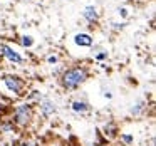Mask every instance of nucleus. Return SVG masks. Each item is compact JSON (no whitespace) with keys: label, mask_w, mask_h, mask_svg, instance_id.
I'll list each match as a JSON object with an SVG mask.
<instances>
[{"label":"nucleus","mask_w":156,"mask_h":146,"mask_svg":"<svg viewBox=\"0 0 156 146\" xmlns=\"http://www.w3.org/2000/svg\"><path fill=\"white\" fill-rule=\"evenodd\" d=\"M89 79V69L86 66H72L61 76V86L66 91H76Z\"/></svg>","instance_id":"f257e3e1"},{"label":"nucleus","mask_w":156,"mask_h":146,"mask_svg":"<svg viewBox=\"0 0 156 146\" xmlns=\"http://www.w3.org/2000/svg\"><path fill=\"white\" fill-rule=\"evenodd\" d=\"M34 116H35V109H34V104L32 102H20L17 104L14 109H12V124L19 129H24L34 121Z\"/></svg>","instance_id":"f03ea898"},{"label":"nucleus","mask_w":156,"mask_h":146,"mask_svg":"<svg viewBox=\"0 0 156 146\" xmlns=\"http://www.w3.org/2000/svg\"><path fill=\"white\" fill-rule=\"evenodd\" d=\"M2 84H4V87L7 89L12 96L17 98V96H24L27 82L17 74H5V76H2Z\"/></svg>","instance_id":"7ed1b4c3"},{"label":"nucleus","mask_w":156,"mask_h":146,"mask_svg":"<svg viewBox=\"0 0 156 146\" xmlns=\"http://www.w3.org/2000/svg\"><path fill=\"white\" fill-rule=\"evenodd\" d=\"M0 55H2L5 61H9L10 64H22V62H24V57L20 55V52L15 51V49L9 44H0Z\"/></svg>","instance_id":"20e7f679"},{"label":"nucleus","mask_w":156,"mask_h":146,"mask_svg":"<svg viewBox=\"0 0 156 146\" xmlns=\"http://www.w3.org/2000/svg\"><path fill=\"white\" fill-rule=\"evenodd\" d=\"M39 109H41V114L44 118H51V116L55 114L57 106H55V102L52 99H41L39 101Z\"/></svg>","instance_id":"39448f33"},{"label":"nucleus","mask_w":156,"mask_h":146,"mask_svg":"<svg viewBox=\"0 0 156 146\" xmlns=\"http://www.w3.org/2000/svg\"><path fill=\"white\" fill-rule=\"evenodd\" d=\"M72 42H74V45H77V47H91V45L94 44V39H92V35L87 34V32H77V34L72 37Z\"/></svg>","instance_id":"423d86ee"},{"label":"nucleus","mask_w":156,"mask_h":146,"mask_svg":"<svg viewBox=\"0 0 156 146\" xmlns=\"http://www.w3.org/2000/svg\"><path fill=\"white\" fill-rule=\"evenodd\" d=\"M82 17H84V20L87 22V24H98L99 12L94 5H87V7L84 9V12H82Z\"/></svg>","instance_id":"0eeeda50"},{"label":"nucleus","mask_w":156,"mask_h":146,"mask_svg":"<svg viewBox=\"0 0 156 146\" xmlns=\"http://www.w3.org/2000/svg\"><path fill=\"white\" fill-rule=\"evenodd\" d=\"M71 109L76 114H86V112L91 109V106H89V102L84 101V99H74V101L71 102Z\"/></svg>","instance_id":"6e6552de"},{"label":"nucleus","mask_w":156,"mask_h":146,"mask_svg":"<svg viewBox=\"0 0 156 146\" xmlns=\"http://www.w3.org/2000/svg\"><path fill=\"white\" fill-rule=\"evenodd\" d=\"M144 111H146V101L138 99V101H136L134 104L131 106V109H129V114H131V116H141Z\"/></svg>","instance_id":"1a4fd4ad"},{"label":"nucleus","mask_w":156,"mask_h":146,"mask_svg":"<svg viewBox=\"0 0 156 146\" xmlns=\"http://www.w3.org/2000/svg\"><path fill=\"white\" fill-rule=\"evenodd\" d=\"M104 134H106V138H114V136H118V126L114 124L112 121H109V123H106L104 124Z\"/></svg>","instance_id":"9d476101"},{"label":"nucleus","mask_w":156,"mask_h":146,"mask_svg":"<svg viewBox=\"0 0 156 146\" xmlns=\"http://www.w3.org/2000/svg\"><path fill=\"white\" fill-rule=\"evenodd\" d=\"M119 143L122 146H131L134 143V134L133 133H121L119 134Z\"/></svg>","instance_id":"9b49d317"},{"label":"nucleus","mask_w":156,"mask_h":146,"mask_svg":"<svg viewBox=\"0 0 156 146\" xmlns=\"http://www.w3.org/2000/svg\"><path fill=\"white\" fill-rule=\"evenodd\" d=\"M20 44H22V47H25V49H30L32 45L35 44V39L32 37V35H29V34H24L20 37Z\"/></svg>","instance_id":"f8f14e48"},{"label":"nucleus","mask_w":156,"mask_h":146,"mask_svg":"<svg viewBox=\"0 0 156 146\" xmlns=\"http://www.w3.org/2000/svg\"><path fill=\"white\" fill-rule=\"evenodd\" d=\"M14 146H39V143L34 141V139H30V138H22L20 141H17Z\"/></svg>","instance_id":"ddd939ff"},{"label":"nucleus","mask_w":156,"mask_h":146,"mask_svg":"<svg viewBox=\"0 0 156 146\" xmlns=\"http://www.w3.org/2000/svg\"><path fill=\"white\" fill-rule=\"evenodd\" d=\"M94 59H96V61H104V59H108V52H106V51L98 52V54L94 55Z\"/></svg>","instance_id":"4468645a"},{"label":"nucleus","mask_w":156,"mask_h":146,"mask_svg":"<svg viewBox=\"0 0 156 146\" xmlns=\"http://www.w3.org/2000/svg\"><path fill=\"white\" fill-rule=\"evenodd\" d=\"M118 15L121 19H126V17H128V9H126V7H119L118 9Z\"/></svg>","instance_id":"2eb2a0df"},{"label":"nucleus","mask_w":156,"mask_h":146,"mask_svg":"<svg viewBox=\"0 0 156 146\" xmlns=\"http://www.w3.org/2000/svg\"><path fill=\"white\" fill-rule=\"evenodd\" d=\"M57 61H59V57H57L55 54L47 55V62H49V64H57Z\"/></svg>","instance_id":"dca6fc26"},{"label":"nucleus","mask_w":156,"mask_h":146,"mask_svg":"<svg viewBox=\"0 0 156 146\" xmlns=\"http://www.w3.org/2000/svg\"><path fill=\"white\" fill-rule=\"evenodd\" d=\"M4 146H14V144H4Z\"/></svg>","instance_id":"f3484780"},{"label":"nucleus","mask_w":156,"mask_h":146,"mask_svg":"<svg viewBox=\"0 0 156 146\" xmlns=\"http://www.w3.org/2000/svg\"><path fill=\"white\" fill-rule=\"evenodd\" d=\"M96 146H101V144H96Z\"/></svg>","instance_id":"a211bd4d"}]
</instances>
